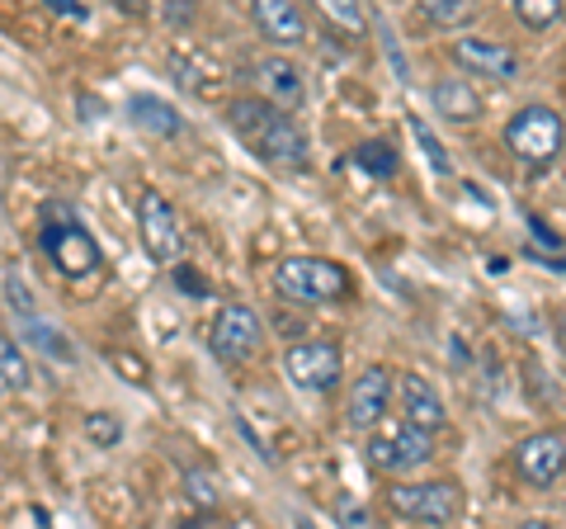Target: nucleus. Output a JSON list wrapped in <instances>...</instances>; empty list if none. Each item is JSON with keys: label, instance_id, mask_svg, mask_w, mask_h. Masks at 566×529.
<instances>
[{"label": "nucleus", "instance_id": "obj_20", "mask_svg": "<svg viewBox=\"0 0 566 529\" xmlns=\"http://www.w3.org/2000/svg\"><path fill=\"white\" fill-rule=\"evenodd\" d=\"M349 162L359 170H368V175H378V180H392L397 175V147L382 143V137H368V143H359L349 152Z\"/></svg>", "mask_w": 566, "mask_h": 529}, {"label": "nucleus", "instance_id": "obj_5", "mask_svg": "<svg viewBox=\"0 0 566 529\" xmlns=\"http://www.w3.org/2000/svg\"><path fill=\"white\" fill-rule=\"evenodd\" d=\"M48 214H57V222H43V232H39V246H43V256L48 264L57 270L62 279H71V284H81V279H91L99 274V241L85 232V227L71 218V208H48Z\"/></svg>", "mask_w": 566, "mask_h": 529}, {"label": "nucleus", "instance_id": "obj_11", "mask_svg": "<svg viewBox=\"0 0 566 529\" xmlns=\"http://www.w3.org/2000/svg\"><path fill=\"white\" fill-rule=\"evenodd\" d=\"M449 58L463 66L468 81H495V85H510V81H520V52L501 43V39H482V33H463L453 48H449Z\"/></svg>", "mask_w": 566, "mask_h": 529}, {"label": "nucleus", "instance_id": "obj_1", "mask_svg": "<svg viewBox=\"0 0 566 529\" xmlns=\"http://www.w3.org/2000/svg\"><path fill=\"white\" fill-rule=\"evenodd\" d=\"M227 128H232L241 143L270 166H283V170H307L312 166V143H307L303 123H297L293 114L274 110V104L260 100V95H237L232 104H227Z\"/></svg>", "mask_w": 566, "mask_h": 529}, {"label": "nucleus", "instance_id": "obj_9", "mask_svg": "<svg viewBox=\"0 0 566 529\" xmlns=\"http://www.w3.org/2000/svg\"><path fill=\"white\" fill-rule=\"evenodd\" d=\"M260 345H264V322H260V312L251 303L218 308V317H212V326H208L212 355H218L222 364H245V360L260 355Z\"/></svg>", "mask_w": 566, "mask_h": 529}, {"label": "nucleus", "instance_id": "obj_25", "mask_svg": "<svg viewBox=\"0 0 566 529\" xmlns=\"http://www.w3.org/2000/svg\"><path fill=\"white\" fill-rule=\"evenodd\" d=\"M85 435H91L99 449H114L123 439V421L114 412H91V416H85Z\"/></svg>", "mask_w": 566, "mask_h": 529}, {"label": "nucleus", "instance_id": "obj_6", "mask_svg": "<svg viewBox=\"0 0 566 529\" xmlns=\"http://www.w3.org/2000/svg\"><path fill=\"white\" fill-rule=\"evenodd\" d=\"M283 374H289L293 387H303V393H335L345 378V350L335 345L331 336H307L283 350Z\"/></svg>", "mask_w": 566, "mask_h": 529}, {"label": "nucleus", "instance_id": "obj_36", "mask_svg": "<svg viewBox=\"0 0 566 529\" xmlns=\"http://www.w3.org/2000/svg\"><path fill=\"white\" fill-rule=\"evenodd\" d=\"M39 529H48V516H43V510H39Z\"/></svg>", "mask_w": 566, "mask_h": 529}, {"label": "nucleus", "instance_id": "obj_7", "mask_svg": "<svg viewBox=\"0 0 566 529\" xmlns=\"http://www.w3.org/2000/svg\"><path fill=\"white\" fill-rule=\"evenodd\" d=\"M430 458H434V435L406 426V421H397L392 431H374V435H368V464H374L382 478H392V483H401L406 473L424 468Z\"/></svg>", "mask_w": 566, "mask_h": 529}, {"label": "nucleus", "instance_id": "obj_4", "mask_svg": "<svg viewBox=\"0 0 566 529\" xmlns=\"http://www.w3.org/2000/svg\"><path fill=\"white\" fill-rule=\"evenodd\" d=\"M274 289L297 303H340L349 298V270L331 256H283L274 264Z\"/></svg>", "mask_w": 566, "mask_h": 529}, {"label": "nucleus", "instance_id": "obj_35", "mask_svg": "<svg viewBox=\"0 0 566 529\" xmlns=\"http://www.w3.org/2000/svg\"><path fill=\"white\" fill-rule=\"evenodd\" d=\"M189 529H241V525H212V520H203V525H189Z\"/></svg>", "mask_w": 566, "mask_h": 529}, {"label": "nucleus", "instance_id": "obj_18", "mask_svg": "<svg viewBox=\"0 0 566 529\" xmlns=\"http://www.w3.org/2000/svg\"><path fill=\"white\" fill-rule=\"evenodd\" d=\"M20 322V345H33V350H43L48 360H62V364H71L76 360V345H71L57 326L48 322V317L33 308V312H24V317H14Z\"/></svg>", "mask_w": 566, "mask_h": 529}, {"label": "nucleus", "instance_id": "obj_23", "mask_svg": "<svg viewBox=\"0 0 566 529\" xmlns=\"http://www.w3.org/2000/svg\"><path fill=\"white\" fill-rule=\"evenodd\" d=\"M510 10H515V20H520L524 29H538V33L566 20V6H562V0H515Z\"/></svg>", "mask_w": 566, "mask_h": 529}, {"label": "nucleus", "instance_id": "obj_14", "mask_svg": "<svg viewBox=\"0 0 566 529\" xmlns=\"http://www.w3.org/2000/svg\"><path fill=\"white\" fill-rule=\"evenodd\" d=\"M255 81H260V100H270L274 110L293 114L303 110L307 100V81H303V66L293 58H283V52H270V58L255 62Z\"/></svg>", "mask_w": 566, "mask_h": 529}, {"label": "nucleus", "instance_id": "obj_26", "mask_svg": "<svg viewBox=\"0 0 566 529\" xmlns=\"http://www.w3.org/2000/svg\"><path fill=\"white\" fill-rule=\"evenodd\" d=\"M335 520H340V529H368V506H364V497H354V491H340L335 497Z\"/></svg>", "mask_w": 566, "mask_h": 529}, {"label": "nucleus", "instance_id": "obj_8", "mask_svg": "<svg viewBox=\"0 0 566 529\" xmlns=\"http://www.w3.org/2000/svg\"><path fill=\"white\" fill-rule=\"evenodd\" d=\"M397 397V374L387 364H364L359 378L349 383V397H345V426L354 435H374L382 421H387V407Z\"/></svg>", "mask_w": 566, "mask_h": 529}, {"label": "nucleus", "instance_id": "obj_10", "mask_svg": "<svg viewBox=\"0 0 566 529\" xmlns=\"http://www.w3.org/2000/svg\"><path fill=\"white\" fill-rule=\"evenodd\" d=\"M137 232H142V246L156 264H175L185 256V227H180V214L166 194L156 189H142L137 194Z\"/></svg>", "mask_w": 566, "mask_h": 529}, {"label": "nucleus", "instance_id": "obj_19", "mask_svg": "<svg viewBox=\"0 0 566 529\" xmlns=\"http://www.w3.org/2000/svg\"><path fill=\"white\" fill-rule=\"evenodd\" d=\"M29 383H33V369L24 345L14 336H0V393H24Z\"/></svg>", "mask_w": 566, "mask_h": 529}, {"label": "nucleus", "instance_id": "obj_12", "mask_svg": "<svg viewBox=\"0 0 566 529\" xmlns=\"http://www.w3.org/2000/svg\"><path fill=\"white\" fill-rule=\"evenodd\" d=\"M510 464L528 487H553L566 478V431H534L510 449Z\"/></svg>", "mask_w": 566, "mask_h": 529}, {"label": "nucleus", "instance_id": "obj_29", "mask_svg": "<svg viewBox=\"0 0 566 529\" xmlns=\"http://www.w3.org/2000/svg\"><path fill=\"white\" fill-rule=\"evenodd\" d=\"M170 274H175V284H180L185 293H199V298H208V279L193 274V264H180V270H170Z\"/></svg>", "mask_w": 566, "mask_h": 529}, {"label": "nucleus", "instance_id": "obj_33", "mask_svg": "<svg viewBox=\"0 0 566 529\" xmlns=\"http://www.w3.org/2000/svg\"><path fill=\"white\" fill-rule=\"evenodd\" d=\"M553 331H557V345L566 350V312H557V317H553Z\"/></svg>", "mask_w": 566, "mask_h": 529}, {"label": "nucleus", "instance_id": "obj_15", "mask_svg": "<svg viewBox=\"0 0 566 529\" xmlns=\"http://www.w3.org/2000/svg\"><path fill=\"white\" fill-rule=\"evenodd\" d=\"M251 20L260 29V39L274 43L279 52H293V48L307 43V14L297 6H289V0H255Z\"/></svg>", "mask_w": 566, "mask_h": 529}, {"label": "nucleus", "instance_id": "obj_31", "mask_svg": "<svg viewBox=\"0 0 566 529\" xmlns=\"http://www.w3.org/2000/svg\"><path fill=\"white\" fill-rule=\"evenodd\" d=\"M528 227H534V237H538V241H547V251H557V246H562V237L553 232V227H543L538 218H528Z\"/></svg>", "mask_w": 566, "mask_h": 529}, {"label": "nucleus", "instance_id": "obj_30", "mask_svg": "<svg viewBox=\"0 0 566 529\" xmlns=\"http://www.w3.org/2000/svg\"><path fill=\"white\" fill-rule=\"evenodd\" d=\"M52 14H66V20H91V10L81 6V0H48Z\"/></svg>", "mask_w": 566, "mask_h": 529}, {"label": "nucleus", "instance_id": "obj_3", "mask_svg": "<svg viewBox=\"0 0 566 529\" xmlns=\"http://www.w3.org/2000/svg\"><path fill=\"white\" fill-rule=\"evenodd\" d=\"M387 510L397 520L424 529H449L463 516V483L458 478H401L387 487Z\"/></svg>", "mask_w": 566, "mask_h": 529}, {"label": "nucleus", "instance_id": "obj_22", "mask_svg": "<svg viewBox=\"0 0 566 529\" xmlns=\"http://www.w3.org/2000/svg\"><path fill=\"white\" fill-rule=\"evenodd\" d=\"M472 14V0H420V20H430L434 29H463Z\"/></svg>", "mask_w": 566, "mask_h": 529}, {"label": "nucleus", "instance_id": "obj_21", "mask_svg": "<svg viewBox=\"0 0 566 529\" xmlns=\"http://www.w3.org/2000/svg\"><path fill=\"white\" fill-rule=\"evenodd\" d=\"M185 497L199 506V510H212L222 501V483H218V473L203 468V464H189L185 468Z\"/></svg>", "mask_w": 566, "mask_h": 529}, {"label": "nucleus", "instance_id": "obj_34", "mask_svg": "<svg viewBox=\"0 0 566 529\" xmlns=\"http://www.w3.org/2000/svg\"><path fill=\"white\" fill-rule=\"evenodd\" d=\"M515 529H553V525H547V520H520Z\"/></svg>", "mask_w": 566, "mask_h": 529}, {"label": "nucleus", "instance_id": "obj_27", "mask_svg": "<svg viewBox=\"0 0 566 529\" xmlns=\"http://www.w3.org/2000/svg\"><path fill=\"white\" fill-rule=\"evenodd\" d=\"M322 14H326L331 24L349 29V33H364V24H368V20H364V10H359V6H349V0H326Z\"/></svg>", "mask_w": 566, "mask_h": 529}, {"label": "nucleus", "instance_id": "obj_32", "mask_svg": "<svg viewBox=\"0 0 566 529\" xmlns=\"http://www.w3.org/2000/svg\"><path fill=\"white\" fill-rule=\"evenodd\" d=\"M161 14H166V24H189V20H193V6H175V10L166 6Z\"/></svg>", "mask_w": 566, "mask_h": 529}, {"label": "nucleus", "instance_id": "obj_2", "mask_svg": "<svg viewBox=\"0 0 566 529\" xmlns=\"http://www.w3.org/2000/svg\"><path fill=\"white\" fill-rule=\"evenodd\" d=\"M505 152L515 156L524 170H547L566 147V118L553 104H520L505 118Z\"/></svg>", "mask_w": 566, "mask_h": 529}, {"label": "nucleus", "instance_id": "obj_13", "mask_svg": "<svg viewBox=\"0 0 566 529\" xmlns=\"http://www.w3.org/2000/svg\"><path fill=\"white\" fill-rule=\"evenodd\" d=\"M397 407H401L406 426H416L424 435H439L444 431V421H449L444 397H439V387L424 374H401L397 378Z\"/></svg>", "mask_w": 566, "mask_h": 529}, {"label": "nucleus", "instance_id": "obj_17", "mask_svg": "<svg viewBox=\"0 0 566 529\" xmlns=\"http://www.w3.org/2000/svg\"><path fill=\"white\" fill-rule=\"evenodd\" d=\"M128 118H133V128L151 133V137H180L185 133L180 110H175L170 100H161V95H147V91H137L128 100Z\"/></svg>", "mask_w": 566, "mask_h": 529}, {"label": "nucleus", "instance_id": "obj_28", "mask_svg": "<svg viewBox=\"0 0 566 529\" xmlns=\"http://www.w3.org/2000/svg\"><path fill=\"white\" fill-rule=\"evenodd\" d=\"M109 364L118 369L128 383H137V387H147L151 383V369H147V360H137V355H128V350H109Z\"/></svg>", "mask_w": 566, "mask_h": 529}, {"label": "nucleus", "instance_id": "obj_16", "mask_svg": "<svg viewBox=\"0 0 566 529\" xmlns=\"http://www.w3.org/2000/svg\"><path fill=\"white\" fill-rule=\"evenodd\" d=\"M430 100H434V114L444 123H476L482 118V91L468 81V76H439L430 85Z\"/></svg>", "mask_w": 566, "mask_h": 529}, {"label": "nucleus", "instance_id": "obj_24", "mask_svg": "<svg viewBox=\"0 0 566 529\" xmlns=\"http://www.w3.org/2000/svg\"><path fill=\"white\" fill-rule=\"evenodd\" d=\"M411 133H416V143L424 147V162H430V170L434 175H449L453 170V156L444 152V143H439L430 128H424V118H411Z\"/></svg>", "mask_w": 566, "mask_h": 529}]
</instances>
